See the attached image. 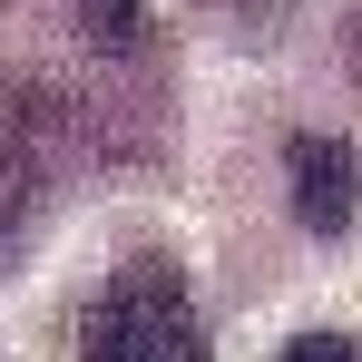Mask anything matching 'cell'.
Instances as JSON below:
<instances>
[{
    "instance_id": "obj_1",
    "label": "cell",
    "mask_w": 362,
    "mask_h": 362,
    "mask_svg": "<svg viewBox=\"0 0 362 362\" xmlns=\"http://www.w3.org/2000/svg\"><path fill=\"white\" fill-rule=\"evenodd\" d=\"M78 362H216L206 323H196V294L167 255H137V264L108 274V294L88 303Z\"/></svg>"
},
{
    "instance_id": "obj_2",
    "label": "cell",
    "mask_w": 362,
    "mask_h": 362,
    "mask_svg": "<svg viewBox=\"0 0 362 362\" xmlns=\"http://www.w3.org/2000/svg\"><path fill=\"white\" fill-rule=\"evenodd\" d=\"M59 137H69L59 98L40 78H0V274L20 264V245L59 206Z\"/></svg>"
},
{
    "instance_id": "obj_3",
    "label": "cell",
    "mask_w": 362,
    "mask_h": 362,
    "mask_svg": "<svg viewBox=\"0 0 362 362\" xmlns=\"http://www.w3.org/2000/svg\"><path fill=\"white\" fill-rule=\"evenodd\" d=\"M294 206H303V226H313V235H343V226H353L362 167H353V147H343V137H294Z\"/></svg>"
},
{
    "instance_id": "obj_4",
    "label": "cell",
    "mask_w": 362,
    "mask_h": 362,
    "mask_svg": "<svg viewBox=\"0 0 362 362\" xmlns=\"http://www.w3.org/2000/svg\"><path fill=\"white\" fill-rule=\"evenodd\" d=\"M78 20H88L98 49H127V40L147 30V0H78Z\"/></svg>"
},
{
    "instance_id": "obj_5",
    "label": "cell",
    "mask_w": 362,
    "mask_h": 362,
    "mask_svg": "<svg viewBox=\"0 0 362 362\" xmlns=\"http://www.w3.org/2000/svg\"><path fill=\"white\" fill-rule=\"evenodd\" d=\"M274 362H362V353L343 343V333H303V343H284Z\"/></svg>"
}]
</instances>
